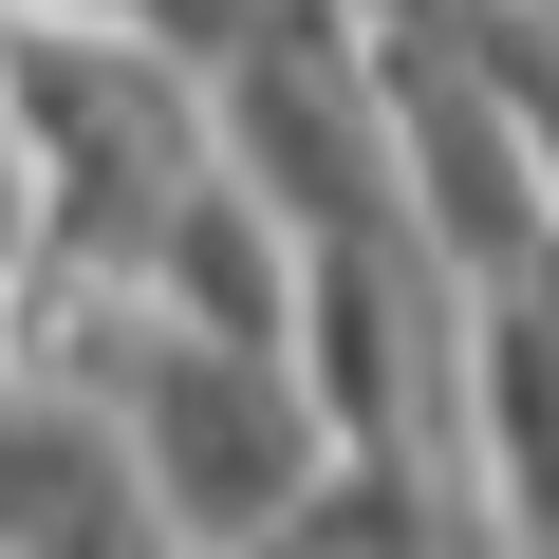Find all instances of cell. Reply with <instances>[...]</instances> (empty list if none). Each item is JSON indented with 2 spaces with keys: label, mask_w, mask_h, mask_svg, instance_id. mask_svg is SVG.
<instances>
[{
  "label": "cell",
  "mask_w": 559,
  "mask_h": 559,
  "mask_svg": "<svg viewBox=\"0 0 559 559\" xmlns=\"http://www.w3.org/2000/svg\"><path fill=\"white\" fill-rule=\"evenodd\" d=\"M112 429H131L168 540H280V522H299V485H318V448H336L318 392H299V355L187 336V318H150V355L112 373Z\"/></svg>",
  "instance_id": "1"
},
{
  "label": "cell",
  "mask_w": 559,
  "mask_h": 559,
  "mask_svg": "<svg viewBox=\"0 0 559 559\" xmlns=\"http://www.w3.org/2000/svg\"><path fill=\"white\" fill-rule=\"evenodd\" d=\"M0 540H168L150 522V466L94 392H0Z\"/></svg>",
  "instance_id": "2"
}]
</instances>
